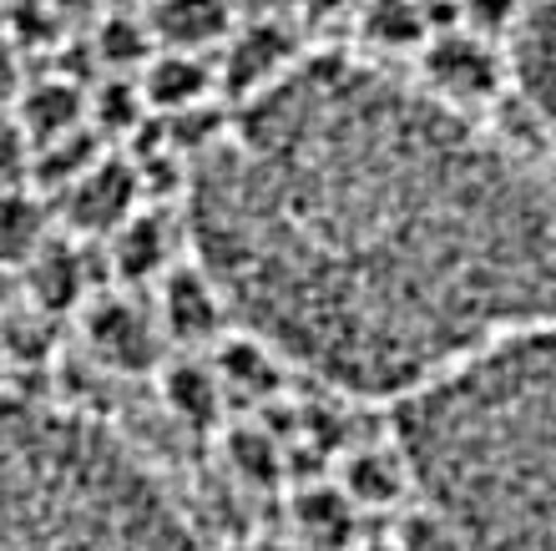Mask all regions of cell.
Returning <instances> with one entry per match:
<instances>
[{"label": "cell", "instance_id": "cell-13", "mask_svg": "<svg viewBox=\"0 0 556 551\" xmlns=\"http://www.w3.org/2000/svg\"><path fill=\"white\" fill-rule=\"evenodd\" d=\"M278 61H283V36H278L274 26H258V30H249V36H238V46L228 51V82H233L238 91L258 97V91H268L278 76L289 72V66H278Z\"/></svg>", "mask_w": 556, "mask_h": 551}, {"label": "cell", "instance_id": "cell-12", "mask_svg": "<svg viewBox=\"0 0 556 551\" xmlns=\"http://www.w3.org/2000/svg\"><path fill=\"white\" fill-rule=\"evenodd\" d=\"M117 243H112V253H117V274L132 278V284H142V278H167L173 268H167V253H173V238H167V223L157 218V213H137V218H127L117 233H112Z\"/></svg>", "mask_w": 556, "mask_h": 551}, {"label": "cell", "instance_id": "cell-11", "mask_svg": "<svg viewBox=\"0 0 556 551\" xmlns=\"http://www.w3.org/2000/svg\"><path fill=\"white\" fill-rule=\"evenodd\" d=\"M162 400H167V410H173L177 421L213 425L223 405V379H218V370H207L198 360H173L162 370Z\"/></svg>", "mask_w": 556, "mask_h": 551}, {"label": "cell", "instance_id": "cell-4", "mask_svg": "<svg viewBox=\"0 0 556 551\" xmlns=\"http://www.w3.org/2000/svg\"><path fill=\"white\" fill-rule=\"evenodd\" d=\"M87 345L91 354L122 375H147L162 354V324L152 309H142L137 299H97L87 314Z\"/></svg>", "mask_w": 556, "mask_h": 551}, {"label": "cell", "instance_id": "cell-21", "mask_svg": "<svg viewBox=\"0 0 556 551\" xmlns=\"http://www.w3.org/2000/svg\"><path fill=\"white\" fill-rule=\"evenodd\" d=\"M15 91V51L5 41H0V102Z\"/></svg>", "mask_w": 556, "mask_h": 551}, {"label": "cell", "instance_id": "cell-17", "mask_svg": "<svg viewBox=\"0 0 556 551\" xmlns=\"http://www.w3.org/2000/svg\"><path fill=\"white\" fill-rule=\"evenodd\" d=\"M365 30H369V41H380V46H410V41H420V15L405 0H380L369 11Z\"/></svg>", "mask_w": 556, "mask_h": 551}, {"label": "cell", "instance_id": "cell-1", "mask_svg": "<svg viewBox=\"0 0 556 551\" xmlns=\"http://www.w3.org/2000/svg\"><path fill=\"white\" fill-rule=\"evenodd\" d=\"M188 223L228 314L359 400L400 405L556 329V183L369 61L258 91L198 162Z\"/></svg>", "mask_w": 556, "mask_h": 551}, {"label": "cell", "instance_id": "cell-6", "mask_svg": "<svg viewBox=\"0 0 556 551\" xmlns=\"http://www.w3.org/2000/svg\"><path fill=\"white\" fill-rule=\"evenodd\" d=\"M516 82L531 116L556 147V0L542 11H527L516 26Z\"/></svg>", "mask_w": 556, "mask_h": 551}, {"label": "cell", "instance_id": "cell-5", "mask_svg": "<svg viewBox=\"0 0 556 551\" xmlns=\"http://www.w3.org/2000/svg\"><path fill=\"white\" fill-rule=\"evenodd\" d=\"M425 82L435 87V97L466 107L501 87V61L481 36L445 30V36H435V41L425 46Z\"/></svg>", "mask_w": 556, "mask_h": 551}, {"label": "cell", "instance_id": "cell-3", "mask_svg": "<svg viewBox=\"0 0 556 551\" xmlns=\"http://www.w3.org/2000/svg\"><path fill=\"white\" fill-rule=\"evenodd\" d=\"M0 551H203L157 471L106 425L0 395Z\"/></svg>", "mask_w": 556, "mask_h": 551}, {"label": "cell", "instance_id": "cell-8", "mask_svg": "<svg viewBox=\"0 0 556 551\" xmlns=\"http://www.w3.org/2000/svg\"><path fill=\"white\" fill-rule=\"evenodd\" d=\"M132 198H137L132 167L97 158L72 183V223L81 233H117L122 223L132 218Z\"/></svg>", "mask_w": 556, "mask_h": 551}, {"label": "cell", "instance_id": "cell-7", "mask_svg": "<svg viewBox=\"0 0 556 551\" xmlns=\"http://www.w3.org/2000/svg\"><path fill=\"white\" fill-rule=\"evenodd\" d=\"M223 320H233L228 304H223L218 284L188 263V268H173L162 278V304H157V324L162 334H173L182 345H203V339H218Z\"/></svg>", "mask_w": 556, "mask_h": 551}, {"label": "cell", "instance_id": "cell-19", "mask_svg": "<svg viewBox=\"0 0 556 551\" xmlns=\"http://www.w3.org/2000/svg\"><path fill=\"white\" fill-rule=\"evenodd\" d=\"M102 51L112 61H132L147 51V26H137V21H127V15H112L102 30Z\"/></svg>", "mask_w": 556, "mask_h": 551}, {"label": "cell", "instance_id": "cell-14", "mask_svg": "<svg viewBox=\"0 0 556 551\" xmlns=\"http://www.w3.org/2000/svg\"><path fill=\"white\" fill-rule=\"evenodd\" d=\"M203 91H207V66L192 51H167L147 72V102L157 107H192Z\"/></svg>", "mask_w": 556, "mask_h": 551}, {"label": "cell", "instance_id": "cell-18", "mask_svg": "<svg viewBox=\"0 0 556 551\" xmlns=\"http://www.w3.org/2000/svg\"><path fill=\"white\" fill-rule=\"evenodd\" d=\"M26 116L36 122V132H46V137L76 132V127H72V116H76V97H72V87H41V91H30Z\"/></svg>", "mask_w": 556, "mask_h": 551}, {"label": "cell", "instance_id": "cell-16", "mask_svg": "<svg viewBox=\"0 0 556 551\" xmlns=\"http://www.w3.org/2000/svg\"><path fill=\"white\" fill-rule=\"evenodd\" d=\"M36 248V208L15 192H0V259H26Z\"/></svg>", "mask_w": 556, "mask_h": 551}, {"label": "cell", "instance_id": "cell-10", "mask_svg": "<svg viewBox=\"0 0 556 551\" xmlns=\"http://www.w3.org/2000/svg\"><path fill=\"white\" fill-rule=\"evenodd\" d=\"M152 26L173 51H198L228 30V0H152Z\"/></svg>", "mask_w": 556, "mask_h": 551}, {"label": "cell", "instance_id": "cell-15", "mask_svg": "<svg viewBox=\"0 0 556 551\" xmlns=\"http://www.w3.org/2000/svg\"><path fill=\"white\" fill-rule=\"evenodd\" d=\"M30 289H36V299L51 309L72 304L76 293H81V268H76V253H66V248H41L36 253V263H30Z\"/></svg>", "mask_w": 556, "mask_h": 551}, {"label": "cell", "instance_id": "cell-9", "mask_svg": "<svg viewBox=\"0 0 556 551\" xmlns=\"http://www.w3.org/2000/svg\"><path fill=\"white\" fill-rule=\"evenodd\" d=\"M344 491H350V501H369V506H384V501H400V491H415L405 450L400 446L354 450L350 471H344Z\"/></svg>", "mask_w": 556, "mask_h": 551}, {"label": "cell", "instance_id": "cell-2", "mask_svg": "<svg viewBox=\"0 0 556 551\" xmlns=\"http://www.w3.org/2000/svg\"><path fill=\"white\" fill-rule=\"evenodd\" d=\"M395 446L466 551H556V329L506 339L400 400Z\"/></svg>", "mask_w": 556, "mask_h": 551}, {"label": "cell", "instance_id": "cell-20", "mask_svg": "<svg viewBox=\"0 0 556 551\" xmlns=\"http://www.w3.org/2000/svg\"><path fill=\"white\" fill-rule=\"evenodd\" d=\"M466 11H470V21L481 30H501V26H511L516 21V11H521V0H466ZM521 26V21H516Z\"/></svg>", "mask_w": 556, "mask_h": 551}]
</instances>
